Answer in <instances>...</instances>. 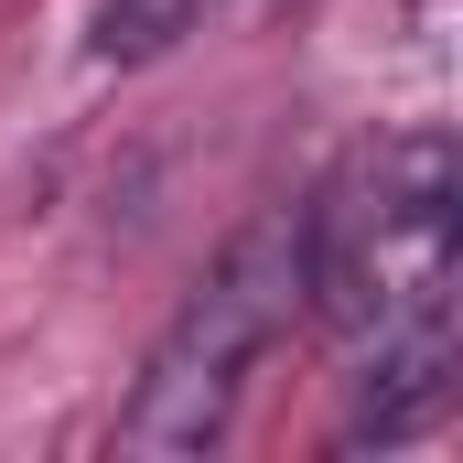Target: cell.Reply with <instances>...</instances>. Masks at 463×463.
<instances>
[{"instance_id": "1", "label": "cell", "mask_w": 463, "mask_h": 463, "mask_svg": "<svg viewBox=\"0 0 463 463\" xmlns=\"http://www.w3.org/2000/svg\"><path fill=\"white\" fill-rule=\"evenodd\" d=\"M463 291V173L442 129L366 140L345 173L302 205V313L345 345L399 324H453Z\"/></svg>"}, {"instance_id": "3", "label": "cell", "mask_w": 463, "mask_h": 463, "mask_svg": "<svg viewBox=\"0 0 463 463\" xmlns=\"http://www.w3.org/2000/svg\"><path fill=\"white\" fill-rule=\"evenodd\" d=\"M205 11H216V0H98L87 54H98V65H162L184 33H205Z\"/></svg>"}, {"instance_id": "2", "label": "cell", "mask_w": 463, "mask_h": 463, "mask_svg": "<svg viewBox=\"0 0 463 463\" xmlns=\"http://www.w3.org/2000/svg\"><path fill=\"white\" fill-rule=\"evenodd\" d=\"M291 313H302V205H269L205 259L184 313L151 335V366L118 410V453H205Z\"/></svg>"}]
</instances>
